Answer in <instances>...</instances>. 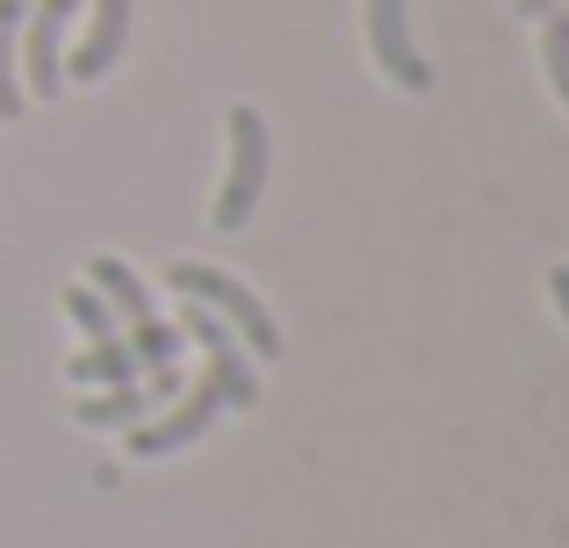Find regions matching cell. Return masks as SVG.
Wrapping results in <instances>:
<instances>
[{
  "label": "cell",
  "mask_w": 569,
  "mask_h": 548,
  "mask_svg": "<svg viewBox=\"0 0 569 548\" xmlns=\"http://www.w3.org/2000/svg\"><path fill=\"white\" fill-rule=\"evenodd\" d=\"M167 289H173V296H188V303H202L209 318H223V325L238 332V347L252 353V361H274V353H281V325H274V310H267L238 275L202 268V260H173V268H167Z\"/></svg>",
  "instance_id": "1"
},
{
  "label": "cell",
  "mask_w": 569,
  "mask_h": 548,
  "mask_svg": "<svg viewBox=\"0 0 569 548\" xmlns=\"http://www.w3.org/2000/svg\"><path fill=\"white\" fill-rule=\"evenodd\" d=\"M87 289L101 296V303L116 310V325H123V347L138 353V368H173L181 361V325H167L159 318V303L144 296V281L123 268L116 253H94V268H87Z\"/></svg>",
  "instance_id": "2"
},
{
  "label": "cell",
  "mask_w": 569,
  "mask_h": 548,
  "mask_svg": "<svg viewBox=\"0 0 569 548\" xmlns=\"http://www.w3.org/2000/svg\"><path fill=\"white\" fill-rule=\"evenodd\" d=\"M267 173H274V138H267V116L260 109H231V167H223L217 188V231H246L252 210L267 196Z\"/></svg>",
  "instance_id": "3"
},
{
  "label": "cell",
  "mask_w": 569,
  "mask_h": 548,
  "mask_svg": "<svg viewBox=\"0 0 569 548\" xmlns=\"http://www.w3.org/2000/svg\"><path fill=\"white\" fill-rule=\"evenodd\" d=\"M87 0H29L22 14V94L51 101L66 87V29Z\"/></svg>",
  "instance_id": "4"
},
{
  "label": "cell",
  "mask_w": 569,
  "mask_h": 548,
  "mask_svg": "<svg viewBox=\"0 0 569 548\" xmlns=\"http://www.w3.org/2000/svg\"><path fill=\"white\" fill-rule=\"evenodd\" d=\"M181 339H194V347L209 353V376H217V390H223V411L260 405V368H252V353L238 347V332L223 318H209L202 303H188L181 310Z\"/></svg>",
  "instance_id": "5"
},
{
  "label": "cell",
  "mask_w": 569,
  "mask_h": 548,
  "mask_svg": "<svg viewBox=\"0 0 569 548\" xmlns=\"http://www.w3.org/2000/svg\"><path fill=\"white\" fill-rule=\"evenodd\" d=\"M368 51H376L382 80H397L403 94H426V87H432V66H426V51L411 43V14H403V0H368Z\"/></svg>",
  "instance_id": "6"
},
{
  "label": "cell",
  "mask_w": 569,
  "mask_h": 548,
  "mask_svg": "<svg viewBox=\"0 0 569 548\" xmlns=\"http://www.w3.org/2000/svg\"><path fill=\"white\" fill-rule=\"evenodd\" d=\"M217 411H223V390H217V376L202 368V382H194L159 426H130V455H144V462H152V455H181V448H194V440L217 426Z\"/></svg>",
  "instance_id": "7"
},
{
  "label": "cell",
  "mask_w": 569,
  "mask_h": 548,
  "mask_svg": "<svg viewBox=\"0 0 569 548\" xmlns=\"http://www.w3.org/2000/svg\"><path fill=\"white\" fill-rule=\"evenodd\" d=\"M87 37L80 51L66 58V80H101V72L123 58V37H130V0H87Z\"/></svg>",
  "instance_id": "8"
},
{
  "label": "cell",
  "mask_w": 569,
  "mask_h": 548,
  "mask_svg": "<svg viewBox=\"0 0 569 548\" xmlns=\"http://www.w3.org/2000/svg\"><path fill=\"white\" fill-rule=\"evenodd\" d=\"M22 14H29V0H0V123H14L29 109V94H22Z\"/></svg>",
  "instance_id": "9"
},
{
  "label": "cell",
  "mask_w": 569,
  "mask_h": 548,
  "mask_svg": "<svg viewBox=\"0 0 569 548\" xmlns=\"http://www.w3.org/2000/svg\"><path fill=\"white\" fill-rule=\"evenodd\" d=\"M66 376L80 382V390H116V382H138V353L123 347V339H94L87 353H72Z\"/></svg>",
  "instance_id": "10"
},
{
  "label": "cell",
  "mask_w": 569,
  "mask_h": 548,
  "mask_svg": "<svg viewBox=\"0 0 569 548\" xmlns=\"http://www.w3.org/2000/svg\"><path fill=\"white\" fill-rule=\"evenodd\" d=\"M144 405H152V390H138V382H116V390H94L72 405V419L80 426H144Z\"/></svg>",
  "instance_id": "11"
},
{
  "label": "cell",
  "mask_w": 569,
  "mask_h": 548,
  "mask_svg": "<svg viewBox=\"0 0 569 548\" xmlns=\"http://www.w3.org/2000/svg\"><path fill=\"white\" fill-rule=\"evenodd\" d=\"M541 66H548V87H556L562 109H569V8L562 0L541 14Z\"/></svg>",
  "instance_id": "12"
},
{
  "label": "cell",
  "mask_w": 569,
  "mask_h": 548,
  "mask_svg": "<svg viewBox=\"0 0 569 548\" xmlns=\"http://www.w3.org/2000/svg\"><path fill=\"white\" fill-rule=\"evenodd\" d=\"M66 318L87 332V347H94V339H123V332H116V310L101 303V296L87 289V281H80V289H66Z\"/></svg>",
  "instance_id": "13"
},
{
  "label": "cell",
  "mask_w": 569,
  "mask_h": 548,
  "mask_svg": "<svg viewBox=\"0 0 569 548\" xmlns=\"http://www.w3.org/2000/svg\"><path fill=\"white\" fill-rule=\"evenodd\" d=\"M548 296H556V310L569 318V268H556V275H548Z\"/></svg>",
  "instance_id": "14"
},
{
  "label": "cell",
  "mask_w": 569,
  "mask_h": 548,
  "mask_svg": "<svg viewBox=\"0 0 569 548\" xmlns=\"http://www.w3.org/2000/svg\"><path fill=\"white\" fill-rule=\"evenodd\" d=\"M548 8H556V0H519V14H533V22H541Z\"/></svg>",
  "instance_id": "15"
},
{
  "label": "cell",
  "mask_w": 569,
  "mask_h": 548,
  "mask_svg": "<svg viewBox=\"0 0 569 548\" xmlns=\"http://www.w3.org/2000/svg\"><path fill=\"white\" fill-rule=\"evenodd\" d=\"M562 8H569V0H562Z\"/></svg>",
  "instance_id": "16"
}]
</instances>
